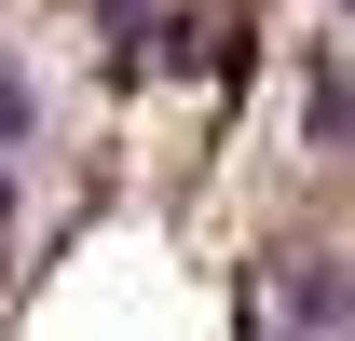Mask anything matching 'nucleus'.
Segmentation results:
<instances>
[{
	"label": "nucleus",
	"mask_w": 355,
	"mask_h": 341,
	"mask_svg": "<svg viewBox=\"0 0 355 341\" xmlns=\"http://www.w3.org/2000/svg\"><path fill=\"white\" fill-rule=\"evenodd\" d=\"M14 150H42V82H28V55H0V164Z\"/></svg>",
	"instance_id": "nucleus-4"
},
{
	"label": "nucleus",
	"mask_w": 355,
	"mask_h": 341,
	"mask_svg": "<svg viewBox=\"0 0 355 341\" xmlns=\"http://www.w3.org/2000/svg\"><path fill=\"white\" fill-rule=\"evenodd\" d=\"M342 14H355V0H342Z\"/></svg>",
	"instance_id": "nucleus-6"
},
{
	"label": "nucleus",
	"mask_w": 355,
	"mask_h": 341,
	"mask_svg": "<svg viewBox=\"0 0 355 341\" xmlns=\"http://www.w3.org/2000/svg\"><path fill=\"white\" fill-rule=\"evenodd\" d=\"M301 137L328 150V164H355V55H314L301 69Z\"/></svg>",
	"instance_id": "nucleus-2"
},
{
	"label": "nucleus",
	"mask_w": 355,
	"mask_h": 341,
	"mask_svg": "<svg viewBox=\"0 0 355 341\" xmlns=\"http://www.w3.org/2000/svg\"><path fill=\"white\" fill-rule=\"evenodd\" d=\"M260 341H355V259H273L260 273Z\"/></svg>",
	"instance_id": "nucleus-1"
},
{
	"label": "nucleus",
	"mask_w": 355,
	"mask_h": 341,
	"mask_svg": "<svg viewBox=\"0 0 355 341\" xmlns=\"http://www.w3.org/2000/svg\"><path fill=\"white\" fill-rule=\"evenodd\" d=\"M96 42L123 55V69H150L164 55V0H96Z\"/></svg>",
	"instance_id": "nucleus-3"
},
{
	"label": "nucleus",
	"mask_w": 355,
	"mask_h": 341,
	"mask_svg": "<svg viewBox=\"0 0 355 341\" xmlns=\"http://www.w3.org/2000/svg\"><path fill=\"white\" fill-rule=\"evenodd\" d=\"M14 205H28V191H14V164H0V232H14Z\"/></svg>",
	"instance_id": "nucleus-5"
}]
</instances>
